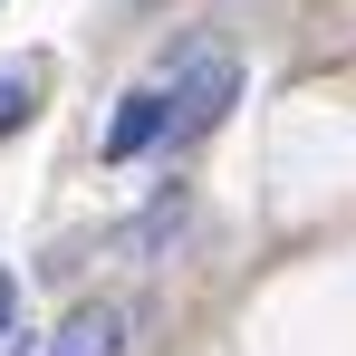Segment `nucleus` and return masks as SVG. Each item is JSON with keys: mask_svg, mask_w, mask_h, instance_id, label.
<instances>
[{"mask_svg": "<svg viewBox=\"0 0 356 356\" xmlns=\"http://www.w3.org/2000/svg\"><path fill=\"white\" fill-rule=\"evenodd\" d=\"M232 97H241V67L222 58V49H202V58L183 67V87H174V135H212Z\"/></svg>", "mask_w": 356, "mask_h": 356, "instance_id": "f257e3e1", "label": "nucleus"}, {"mask_svg": "<svg viewBox=\"0 0 356 356\" xmlns=\"http://www.w3.org/2000/svg\"><path fill=\"white\" fill-rule=\"evenodd\" d=\"M154 135H174V97H154V87H135L116 106V125H106V164H135Z\"/></svg>", "mask_w": 356, "mask_h": 356, "instance_id": "f03ea898", "label": "nucleus"}, {"mask_svg": "<svg viewBox=\"0 0 356 356\" xmlns=\"http://www.w3.org/2000/svg\"><path fill=\"white\" fill-rule=\"evenodd\" d=\"M49 356H125V308L116 298H87L58 337H49Z\"/></svg>", "mask_w": 356, "mask_h": 356, "instance_id": "7ed1b4c3", "label": "nucleus"}, {"mask_svg": "<svg viewBox=\"0 0 356 356\" xmlns=\"http://www.w3.org/2000/svg\"><path fill=\"white\" fill-rule=\"evenodd\" d=\"M183 232V202L174 193H164V202H154V212H145V222H135V260H154V250H164V241Z\"/></svg>", "mask_w": 356, "mask_h": 356, "instance_id": "20e7f679", "label": "nucleus"}, {"mask_svg": "<svg viewBox=\"0 0 356 356\" xmlns=\"http://www.w3.org/2000/svg\"><path fill=\"white\" fill-rule=\"evenodd\" d=\"M19 116H29V77L0 67V135H19Z\"/></svg>", "mask_w": 356, "mask_h": 356, "instance_id": "39448f33", "label": "nucleus"}, {"mask_svg": "<svg viewBox=\"0 0 356 356\" xmlns=\"http://www.w3.org/2000/svg\"><path fill=\"white\" fill-rule=\"evenodd\" d=\"M10 318H19V289H10V270H0V337H10Z\"/></svg>", "mask_w": 356, "mask_h": 356, "instance_id": "423d86ee", "label": "nucleus"}]
</instances>
